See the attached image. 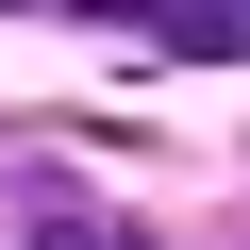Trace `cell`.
I'll return each mask as SVG.
<instances>
[{"label": "cell", "mask_w": 250, "mask_h": 250, "mask_svg": "<svg viewBox=\"0 0 250 250\" xmlns=\"http://www.w3.org/2000/svg\"><path fill=\"white\" fill-rule=\"evenodd\" d=\"M83 17H134V34L184 50V67H233V50H250V0H83Z\"/></svg>", "instance_id": "obj_1"}, {"label": "cell", "mask_w": 250, "mask_h": 250, "mask_svg": "<svg viewBox=\"0 0 250 250\" xmlns=\"http://www.w3.org/2000/svg\"><path fill=\"white\" fill-rule=\"evenodd\" d=\"M0 217H17V250H134V233H117V217H100L83 184H50V167H34L17 200H0Z\"/></svg>", "instance_id": "obj_2"}]
</instances>
